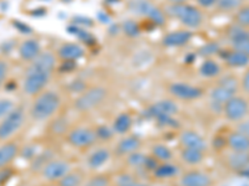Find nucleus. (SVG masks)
I'll return each mask as SVG.
<instances>
[{
	"mask_svg": "<svg viewBox=\"0 0 249 186\" xmlns=\"http://www.w3.org/2000/svg\"><path fill=\"white\" fill-rule=\"evenodd\" d=\"M40 50L41 47H40L39 41L35 39H29L19 46V55L25 61H33L40 55Z\"/></svg>",
	"mask_w": 249,
	"mask_h": 186,
	"instance_id": "6ab92c4d",
	"label": "nucleus"
},
{
	"mask_svg": "<svg viewBox=\"0 0 249 186\" xmlns=\"http://www.w3.org/2000/svg\"><path fill=\"white\" fill-rule=\"evenodd\" d=\"M70 172V165L68 161L53 160L48 161L43 168V176L49 181H59L66 174Z\"/></svg>",
	"mask_w": 249,
	"mask_h": 186,
	"instance_id": "f8f14e48",
	"label": "nucleus"
},
{
	"mask_svg": "<svg viewBox=\"0 0 249 186\" xmlns=\"http://www.w3.org/2000/svg\"><path fill=\"white\" fill-rule=\"evenodd\" d=\"M55 56L50 52L40 54L35 60H33L31 65L29 66L28 71H37V72H45L50 74L55 67Z\"/></svg>",
	"mask_w": 249,
	"mask_h": 186,
	"instance_id": "4468645a",
	"label": "nucleus"
},
{
	"mask_svg": "<svg viewBox=\"0 0 249 186\" xmlns=\"http://www.w3.org/2000/svg\"><path fill=\"white\" fill-rule=\"evenodd\" d=\"M8 63L4 60H0V87L3 86L4 81L6 78V75H8Z\"/></svg>",
	"mask_w": 249,
	"mask_h": 186,
	"instance_id": "79ce46f5",
	"label": "nucleus"
},
{
	"mask_svg": "<svg viewBox=\"0 0 249 186\" xmlns=\"http://www.w3.org/2000/svg\"><path fill=\"white\" fill-rule=\"evenodd\" d=\"M235 24L244 29L249 28V5L239 8L235 14Z\"/></svg>",
	"mask_w": 249,
	"mask_h": 186,
	"instance_id": "2f4dec72",
	"label": "nucleus"
},
{
	"mask_svg": "<svg viewBox=\"0 0 249 186\" xmlns=\"http://www.w3.org/2000/svg\"><path fill=\"white\" fill-rule=\"evenodd\" d=\"M228 164L233 170L242 171L249 165V152H234L230 155Z\"/></svg>",
	"mask_w": 249,
	"mask_h": 186,
	"instance_id": "5701e85b",
	"label": "nucleus"
},
{
	"mask_svg": "<svg viewBox=\"0 0 249 186\" xmlns=\"http://www.w3.org/2000/svg\"><path fill=\"white\" fill-rule=\"evenodd\" d=\"M172 4H181V3H186V0H168Z\"/></svg>",
	"mask_w": 249,
	"mask_h": 186,
	"instance_id": "8fccbe9b",
	"label": "nucleus"
},
{
	"mask_svg": "<svg viewBox=\"0 0 249 186\" xmlns=\"http://www.w3.org/2000/svg\"><path fill=\"white\" fill-rule=\"evenodd\" d=\"M238 132L243 133L244 136L249 137V121H246L243 122V123L239 124V125H238Z\"/></svg>",
	"mask_w": 249,
	"mask_h": 186,
	"instance_id": "c03bdc74",
	"label": "nucleus"
},
{
	"mask_svg": "<svg viewBox=\"0 0 249 186\" xmlns=\"http://www.w3.org/2000/svg\"><path fill=\"white\" fill-rule=\"evenodd\" d=\"M82 180L77 172H69L59 180V186H80Z\"/></svg>",
	"mask_w": 249,
	"mask_h": 186,
	"instance_id": "473e14b6",
	"label": "nucleus"
},
{
	"mask_svg": "<svg viewBox=\"0 0 249 186\" xmlns=\"http://www.w3.org/2000/svg\"><path fill=\"white\" fill-rule=\"evenodd\" d=\"M223 112L228 121H242L249 112L248 102L242 97H232L227 103H224Z\"/></svg>",
	"mask_w": 249,
	"mask_h": 186,
	"instance_id": "6e6552de",
	"label": "nucleus"
},
{
	"mask_svg": "<svg viewBox=\"0 0 249 186\" xmlns=\"http://www.w3.org/2000/svg\"><path fill=\"white\" fill-rule=\"evenodd\" d=\"M170 93L173 97L178 99H183V101H193V99H198L203 96V90L197 86L188 85L186 82H175L171 83Z\"/></svg>",
	"mask_w": 249,
	"mask_h": 186,
	"instance_id": "9d476101",
	"label": "nucleus"
},
{
	"mask_svg": "<svg viewBox=\"0 0 249 186\" xmlns=\"http://www.w3.org/2000/svg\"><path fill=\"white\" fill-rule=\"evenodd\" d=\"M178 112V106L170 99H163L153 103L147 109V116L157 119L163 125H172L173 117ZM173 127V125H172Z\"/></svg>",
	"mask_w": 249,
	"mask_h": 186,
	"instance_id": "20e7f679",
	"label": "nucleus"
},
{
	"mask_svg": "<svg viewBox=\"0 0 249 186\" xmlns=\"http://www.w3.org/2000/svg\"><path fill=\"white\" fill-rule=\"evenodd\" d=\"M14 108H15L14 102H13L12 99H8V98L0 99V121H1L3 118H5L9 113L14 109Z\"/></svg>",
	"mask_w": 249,
	"mask_h": 186,
	"instance_id": "c9c22d12",
	"label": "nucleus"
},
{
	"mask_svg": "<svg viewBox=\"0 0 249 186\" xmlns=\"http://www.w3.org/2000/svg\"><path fill=\"white\" fill-rule=\"evenodd\" d=\"M238 88V81L234 77H224L219 85L213 88L211 92V99L212 103L223 107L224 103L230 101L232 97H234Z\"/></svg>",
	"mask_w": 249,
	"mask_h": 186,
	"instance_id": "423d86ee",
	"label": "nucleus"
},
{
	"mask_svg": "<svg viewBox=\"0 0 249 186\" xmlns=\"http://www.w3.org/2000/svg\"><path fill=\"white\" fill-rule=\"evenodd\" d=\"M132 127V118L128 113H121L113 121L112 130L117 134H126Z\"/></svg>",
	"mask_w": 249,
	"mask_h": 186,
	"instance_id": "393cba45",
	"label": "nucleus"
},
{
	"mask_svg": "<svg viewBox=\"0 0 249 186\" xmlns=\"http://www.w3.org/2000/svg\"><path fill=\"white\" fill-rule=\"evenodd\" d=\"M19 154V147L14 141H6L0 145V169L8 168Z\"/></svg>",
	"mask_w": 249,
	"mask_h": 186,
	"instance_id": "a211bd4d",
	"label": "nucleus"
},
{
	"mask_svg": "<svg viewBox=\"0 0 249 186\" xmlns=\"http://www.w3.org/2000/svg\"><path fill=\"white\" fill-rule=\"evenodd\" d=\"M141 148V140L137 137H126L121 139L117 145V153L120 155H130L131 153L139 152Z\"/></svg>",
	"mask_w": 249,
	"mask_h": 186,
	"instance_id": "4be33fe9",
	"label": "nucleus"
},
{
	"mask_svg": "<svg viewBox=\"0 0 249 186\" xmlns=\"http://www.w3.org/2000/svg\"><path fill=\"white\" fill-rule=\"evenodd\" d=\"M110 185V180H108L106 176H102V175H99V176H95V178L91 179L86 186H108Z\"/></svg>",
	"mask_w": 249,
	"mask_h": 186,
	"instance_id": "ea45409f",
	"label": "nucleus"
},
{
	"mask_svg": "<svg viewBox=\"0 0 249 186\" xmlns=\"http://www.w3.org/2000/svg\"><path fill=\"white\" fill-rule=\"evenodd\" d=\"M219 52V45L217 43H210L206 44L204 46H202L201 50H199V55L201 56H212V55L218 54Z\"/></svg>",
	"mask_w": 249,
	"mask_h": 186,
	"instance_id": "e433bc0d",
	"label": "nucleus"
},
{
	"mask_svg": "<svg viewBox=\"0 0 249 186\" xmlns=\"http://www.w3.org/2000/svg\"><path fill=\"white\" fill-rule=\"evenodd\" d=\"M242 175H243V176H246V178H249V165L246 168V169L242 170Z\"/></svg>",
	"mask_w": 249,
	"mask_h": 186,
	"instance_id": "09e8293b",
	"label": "nucleus"
},
{
	"mask_svg": "<svg viewBox=\"0 0 249 186\" xmlns=\"http://www.w3.org/2000/svg\"><path fill=\"white\" fill-rule=\"evenodd\" d=\"M135 10L139 14L148 17L156 25H163L164 21H166V17H164V14L161 9L151 4L147 0H136L135 1Z\"/></svg>",
	"mask_w": 249,
	"mask_h": 186,
	"instance_id": "9b49d317",
	"label": "nucleus"
},
{
	"mask_svg": "<svg viewBox=\"0 0 249 186\" xmlns=\"http://www.w3.org/2000/svg\"><path fill=\"white\" fill-rule=\"evenodd\" d=\"M50 74L37 72V71H26V76L24 79L23 90L28 96H36L43 92L50 79Z\"/></svg>",
	"mask_w": 249,
	"mask_h": 186,
	"instance_id": "0eeeda50",
	"label": "nucleus"
},
{
	"mask_svg": "<svg viewBox=\"0 0 249 186\" xmlns=\"http://www.w3.org/2000/svg\"><path fill=\"white\" fill-rule=\"evenodd\" d=\"M110 159V152L105 148L97 149L96 152H93L89 158V167L91 169H99V168L104 167Z\"/></svg>",
	"mask_w": 249,
	"mask_h": 186,
	"instance_id": "b1692460",
	"label": "nucleus"
},
{
	"mask_svg": "<svg viewBox=\"0 0 249 186\" xmlns=\"http://www.w3.org/2000/svg\"><path fill=\"white\" fill-rule=\"evenodd\" d=\"M171 14L181 21L184 26L191 29L198 28L203 21V15L201 10L196 6L188 5L186 3L181 4H171L168 8Z\"/></svg>",
	"mask_w": 249,
	"mask_h": 186,
	"instance_id": "f03ea898",
	"label": "nucleus"
},
{
	"mask_svg": "<svg viewBox=\"0 0 249 186\" xmlns=\"http://www.w3.org/2000/svg\"><path fill=\"white\" fill-rule=\"evenodd\" d=\"M181 158L190 165H197L201 163L204 158V154L202 150L197 149H186L184 148L181 153Z\"/></svg>",
	"mask_w": 249,
	"mask_h": 186,
	"instance_id": "cd10ccee",
	"label": "nucleus"
},
{
	"mask_svg": "<svg viewBox=\"0 0 249 186\" xmlns=\"http://www.w3.org/2000/svg\"><path fill=\"white\" fill-rule=\"evenodd\" d=\"M13 171L8 168H4V169H0V186L4 185L5 183H8L9 179L12 178Z\"/></svg>",
	"mask_w": 249,
	"mask_h": 186,
	"instance_id": "37998d69",
	"label": "nucleus"
},
{
	"mask_svg": "<svg viewBox=\"0 0 249 186\" xmlns=\"http://www.w3.org/2000/svg\"><path fill=\"white\" fill-rule=\"evenodd\" d=\"M178 168L170 163H162L153 170V175L159 179H170L178 174Z\"/></svg>",
	"mask_w": 249,
	"mask_h": 186,
	"instance_id": "a878e982",
	"label": "nucleus"
},
{
	"mask_svg": "<svg viewBox=\"0 0 249 186\" xmlns=\"http://www.w3.org/2000/svg\"><path fill=\"white\" fill-rule=\"evenodd\" d=\"M192 39V34L187 30L172 31L163 37V45L167 47H181L187 45Z\"/></svg>",
	"mask_w": 249,
	"mask_h": 186,
	"instance_id": "2eb2a0df",
	"label": "nucleus"
},
{
	"mask_svg": "<svg viewBox=\"0 0 249 186\" xmlns=\"http://www.w3.org/2000/svg\"><path fill=\"white\" fill-rule=\"evenodd\" d=\"M122 29H124V32L128 37H137L140 35V26L133 20L124 21V25H122Z\"/></svg>",
	"mask_w": 249,
	"mask_h": 186,
	"instance_id": "f704fd0d",
	"label": "nucleus"
},
{
	"mask_svg": "<svg viewBox=\"0 0 249 186\" xmlns=\"http://www.w3.org/2000/svg\"><path fill=\"white\" fill-rule=\"evenodd\" d=\"M227 35L230 37L231 43H235V41L249 39V31L247 30V29L242 28V26L237 25V24L230 26L228 31H227Z\"/></svg>",
	"mask_w": 249,
	"mask_h": 186,
	"instance_id": "c85d7f7f",
	"label": "nucleus"
},
{
	"mask_svg": "<svg viewBox=\"0 0 249 186\" xmlns=\"http://www.w3.org/2000/svg\"><path fill=\"white\" fill-rule=\"evenodd\" d=\"M124 186H150V185H147V184L137 183V181L132 180V181H130V183H128V184H126V185H124Z\"/></svg>",
	"mask_w": 249,
	"mask_h": 186,
	"instance_id": "de8ad7c7",
	"label": "nucleus"
},
{
	"mask_svg": "<svg viewBox=\"0 0 249 186\" xmlns=\"http://www.w3.org/2000/svg\"><path fill=\"white\" fill-rule=\"evenodd\" d=\"M69 31H71V32H74V35H76V36H79L80 39L82 40V41H86V43H90L91 40H92V36H91L89 32H86L84 29H79V28H70L69 29Z\"/></svg>",
	"mask_w": 249,
	"mask_h": 186,
	"instance_id": "a19ab883",
	"label": "nucleus"
},
{
	"mask_svg": "<svg viewBox=\"0 0 249 186\" xmlns=\"http://www.w3.org/2000/svg\"><path fill=\"white\" fill-rule=\"evenodd\" d=\"M242 0H217V4L219 10L222 12H232L234 9L241 5Z\"/></svg>",
	"mask_w": 249,
	"mask_h": 186,
	"instance_id": "72a5a7b5",
	"label": "nucleus"
},
{
	"mask_svg": "<svg viewBox=\"0 0 249 186\" xmlns=\"http://www.w3.org/2000/svg\"><path fill=\"white\" fill-rule=\"evenodd\" d=\"M96 137L100 139H104V140H108V139L112 138L113 136V130H111L110 128L106 127V125H100L96 130Z\"/></svg>",
	"mask_w": 249,
	"mask_h": 186,
	"instance_id": "58836bf2",
	"label": "nucleus"
},
{
	"mask_svg": "<svg viewBox=\"0 0 249 186\" xmlns=\"http://www.w3.org/2000/svg\"><path fill=\"white\" fill-rule=\"evenodd\" d=\"M212 179L202 171H188L181 178V186H211Z\"/></svg>",
	"mask_w": 249,
	"mask_h": 186,
	"instance_id": "dca6fc26",
	"label": "nucleus"
},
{
	"mask_svg": "<svg viewBox=\"0 0 249 186\" xmlns=\"http://www.w3.org/2000/svg\"><path fill=\"white\" fill-rule=\"evenodd\" d=\"M221 72V67L218 65L214 60H206L203 61V63L199 67V74L203 77H207V78H212V77H215L219 75Z\"/></svg>",
	"mask_w": 249,
	"mask_h": 186,
	"instance_id": "bb28decb",
	"label": "nucleus"
},
{
	"mask_svg": "<svg viewBox=\"0 0 249 186\" xmlns=\"http://www.w3.org/2000/svg\"><path fill=\"white\" fill-rule=\"evenodd\" d=\"M61 106V99L56 92L48 91L40 93L34 103L31 105L30 116L35 121H45L50 118L59 110Z\"/></svg>",
	"mask_w": 249,
	"mask_h": 186,
	"instance_id": "f257e3e1",
	"label": "nucleus"
},
{
	"mask_svg": "<svg viewBox=\"0 0 249 186\" xmlns=\"http://www.w3.org/2000/svg\"><path fill=\"white\" fill-rule=\"evenodd\" d=\"M152 155L153 158H156V160L167 163V161L171 160V158H172V152H171L170 148L166 147V145L159 144V145H155V147L152 148Z\"/></svg>",
	"mask_w": 249,
	"mask_h": 186,
	"instance_id": "c756f323",
	"label": "nucleus"
},
{
	"mask_svg": "<svg viewBox=\"0 0 249 186\" xmlns=\"http://www.w3.org/2000/svg\"><path fill=\"white\" fill-rule=\"evenodd\" d=\"M59 57L65 62H75L84 57L85 51L79 44H64L57 51Z\"/></svg>",
	"mask_w": 249,
	"mask_h": 186,
	"instance_id": "f3484780",
	"label": "nucleus"
},
{
	"mask_svg": "<svg viewBox=\"0 0 249 186\" xmlns=\"http://www.w3.org/2000/svg\"><path fill=\"white\" fill-rule=\"evenodd\" d=\"M227 144L233 152H249V137L238 130L231 133L227 139Z\"/></svg>",
	"mask_w": 249,
	"mask_h": 186,
	"instance_id": "aec40b11",
	"label": "nucleus"
},
{
	"mask_svg": "<svg viewBox=\"0 0 249 186\" xmlns=\"http://www.w3.org/2000/svg\"><path fill=\"white\" fill-rule=\"evenodd\" d=\"M197 3H198L202 8H211V6L217 4V0H197Z\"/></svg>",
	"mask_w": 249,
	"mask_h": 186,
	"instance_id": "a18cd8bd",
	"label": "nucleus"
},
{
	"mask_svg": "<svg viewBox=\"0 0 249 186\" xmlns=\"http://www.w3.org/2000/svg\"><path fill=\"white\" fill-rule=\"evenodd\" d=\"M233 50L239 51L242 54L249 56V39L247 40H241V41H235V43H232Z\"/></svg>",
	"mask_w": 249,
	"mask_h": 186,
	"instance_id": "4c0bfd02",
	"label": "nucleus"
},
{
	"mask_svg": "<svg viewBox=\"0 0 249 186\" xmlns=\"http://www.w3.org/2000/svg\"><path fill=\"white\" fill-rule=\"evenodd\" d=\"M106 96H107V91L104 87L100 86L91 87L85 92H82L79 98L75 101V108L80 112H88L101 105V102L106 98Z\"/></svg>",
	"mask_w": 249,
	"mask_h": 186,
	"instance_id": "39448f33",
	"label": "nucleus"
},
{
	"mask_svg": "<svg viewBox=\"0 0 249 186\" xmlns=\"http://www.w3.org/2000/svg\"><path fill=\"white\" fill-rule=\"evenodd\" d=\"M25 122L23 108H14L5 118L0 121V141H5L17 134Z\"/></svg>",
	"mask_w": 249,
	"mask_h": 186,
	"instance_id": "7ed1b4c3",
	"label": "nucleus"
},
{
	"mask_svg": "<svg viewBox=\"0 0 249 186\" xmlns=\"http://www.w3.org/2000/svg\"><path fill=\"white\" fill-rule=\"evenodd\" d=\"M222 57H223L226 63L230 66V67L241 68L249 65V56L242 54L239 51H226V52H224V56Z\"/></svg>",
	"mask_w": 249,
	"mask_h": 186,
	"instance_id": "412c9836",
	"label": "nucleus"
},
{
	"mask_svg": "<svg viewBox=\"0 0 249 186\" xmlns=\"http://www.w3.org/2000/svg\"><path fill=\"white\" fill-rule=\"evenodd\" d=\"M242 87L247 93H249V70L244 74L243 79H242Z\"/></svg>",
	"mask_w": 249,
	"mask_h": 186,
	"instance_id": "49530a36",
	"label": "nucleus"
},
{
	"mask_svg": "<svg viewBox=\"0 0 249 186\" xmlns=\"http://www.w3.org/2000/svg\"><path fill=\"white\" fill-rule=\"evenodd\" d=\"M147 155L142 154L140 152H135L128 155L127 163L132 168H144L146 167V163H147Z\"/></svg>",
	"mask_w": 249,
	"mask_h": 186,
	"instance_id": "7c9ffc66",
	"label": "nucleus"
},
{
	"mask_svg": "<svg viewBox=\"0 0 249 186\" xmlns=\"http://www.w3.org/2000/svg\"><path fill=\"white\" fill-rule=\"evenodd\" d=\"M179 143L186 149H197L204 152L207 148L206 140L203 139V137L199 136L197 132H193V130H186V132L181 133Z\"/></svg>",
	"mask_w": 249,
	"mask_h": 186,
	"instance_id": "ddd939ff",
	"label": "nucleus"
},
{
	"mask_svg": "<svg viewBox=\"0 0 249 186\" xmlns=\"http://www.w3.org/2000/svg\"><path fill=\"white\" fill-rule=\"evenodd\" d=\"M97 137L95 130L89 129V128H76V129L71 130L68 136V141L70 143V145L79 148V149L92 147Z\"/></svg>",
	"mask_w": 249,
	"mask_h": 186,
	"instance_id": "1a4fd4ad",
	"label": "nucleus"
}]
</instances>
